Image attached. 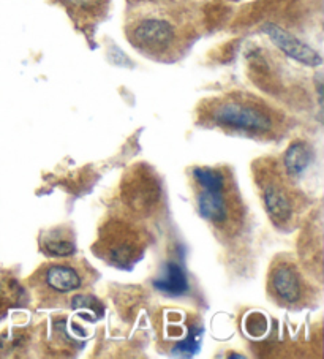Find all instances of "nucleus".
Returning <instances> with one entry per match:
<instances>
[{"label":"nucleus","mask_w":324,"mask_h":359,"mask_svg":"<svg viewBox=\"0 0 324 359\" xmlns=\"http://www.w3.org/2000/svg\"><path fill=\"white\" fill-rule=\"evenodd\" d=\"M154 288L166 296H184L189 292L187 272L179 263L168 262L154 280Z\"/></svg>","instance_id":"obj_13"},{"label":"nucleus","mask_w":324,"mask_h":359,"mask_svg":"<svg viewBox=\"0 0 324 359\" xmlns=\"http://www.w3.org/2000/svg\"><path fill=\"white\" fill-rule=\"evenodd\" d=\"M201 34V16L185 0H135L126 35L140 54L163 64L182 59Z\"/></svg>","instance_id":"obj_1"},{"label":"nucleus","mask_w":324,"mask_h":359,"mask_svg":"<svg viewBox=\"0 0 324 359\" xmlns=\"http://www.w3.org/2000/svg\"><path fill=\"white\" fill-rule=\"evenodd\" d=\"M266 288L274 304L288 311H302L318 299V288L311 282V276L290 253H280L272 259Z\"/></svg>","instance_id":"obj_8"},{"label":"nucleus","mask_w":324,"mask_h":359,"mask_svg":"<svg viewBox=\"0 0 324 359\" xmlns=\"http://www.w3.org/2000/svg\"><path fill=\"white\" fill-rule=\"evenodd\" d=\"M266 32L269 34L271 40L276 43L282 51L291 55L292 59H296L299 62H302V64L311 65V67L321 64V55L315 53L313 49L309 48L307 45H304L302 41H299L296 36L290 35L288 32H285V30L278 29L276 26L267 27Z\"/></svg>","instance_id":"obj_11"},{"label":"nucleus","mask_w":324,"mask_h":359,"mask_svg":"<svg viewBox=\"0 0 324 359\" xmlns=\"http://www.w3.org/2000/svg\"><path fill=\"white\" fill-rule=\"evenodd\" d=\"M313 162V147L305 140H295L280 160L286 175L297 181Z\"/></svg>","instance_id":"obj_12"},{"label":"nucleus","mask_w":324,"mask_h":359,"mask_svg":"<svg viewBox=\"0 0 324 359\" xmlns=\"http://www.w3.org/2000/svg\"><path fill=\"white\" fill-rule=\"evenodd\" d=\"M252 172L271 224L283 233L296 230L309 208V200L295 179L286 175L280 160L274 157L255 160Z\"/></svg>","instance_id":"obj_4"},{"label":"nucleus","mask_w":324,"mask_h":359,"mask_svg":"<svg viewBox=\"0 0 324 359\" xmlns=\"http://www.w3.org/2000/svg\"><path fill=\"white\" fill-rule=\"evenodd\" d=\"M117 200V214L142 225L144 222L157 217L163 206L161 179L147 163L130 166L121 179Z\"/></svg>","instance_id":"obj_7"},{"label":"nucleus","mask_w":324,"mask_h":359,"mask_svg":"<svg viewBox=\"0 0 324 359\" xmlns=\"http://www.w3.org/2000/svg\"><path fill=\"white\" fill-rule=\"evenodd\" d=\"M40 250L51 258H68L76 253V236L73 228L58 225L40 234Z\"/></svg>","instance_id":"obj_9"},{"label":"nucleus","mask_w":324,"mask_h":359,"mask_svg":"<svg viewBox=\"0 0 324 359\" xmlns=\"http://www.w3.org/2000/svg\"><path fill=\"white\" fill-rule=\"evenodd\" d=\"M81 27H92L108 13L111 0H55Z\"/></svg>","instance_id":"obj_10"},{"label":"nucleus","mask_w":324,"mask_h":359,"mask_svg":"<svg viewBox=\"0 0 324 359\" xmlns=\"http://www.w3.org/2000/svg\"><path fill=\"white\" fill-rule=\"evenodd\" d=\"M196 122L227 135L274 141L288 132V117L264 98L250 92L231 90L198 104Z\"/></svg>","instance_id":"obj_2"},{"label":"nucleus","mask_w":324,"mask_h":359,"mask_svg":"<svg viewBox=\"0 0 324 359\" xmlns=\"http://www.w3.org/2000/svg\"><path fill=\"white\" fill-rule=\"evenodd\" d=\"M189 176L199 215L219 236H239L247 210L233 171L228 166H193Z\"/></svg>","instance_id":"obj_3"},{"label":"nucleus","mask_w":324,"mask_h":359,"mask_svg":"<svg viewBox=\"0 0 324 359\" xmlns=\"http://www.w3.org/2000/svg\"><path fill=\"white\" fill-rule=\"evenodd\" d=\"M146 249L144 226L121 214L109 215L103 222L92 247L97 258L119 269H132L144 257Z\"/></svg>","instance_id":"obj_6"},{"label":"nucleus","mask_w":324,"mask_h":359,"mask_svg":"<svg viewBox=\"0 0 324 359\" xmlns=\"http://www.w3.org/2000/svg\"><path fill=\"white\" fill-rule=\"evenodd\" d=\"M95 278L97 272L86 259L68 257L41 264L29 283L41 304L62 306L65 301H73L78 293L90 288Z\"/></svg>","instance_id":"obj_5"}]
</instances>
